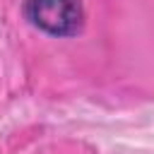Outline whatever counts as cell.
I'll list each match as a JSON object with an SVG mask.
<instances>
[{"label":"cell","mask_w":154,"mask_h":154,"mask_svg":"<svg viewBox=\"0 0 154 154\" xmlns=\"http://www.w3.org/2000/svg\"><path fill=\"white\" fill-rule=\"evenodd\" d=\"M26 19L48 36H75L84 24L79 0H24Z\"/></svg>","instance_id":"cell-1"}]
</instances>
